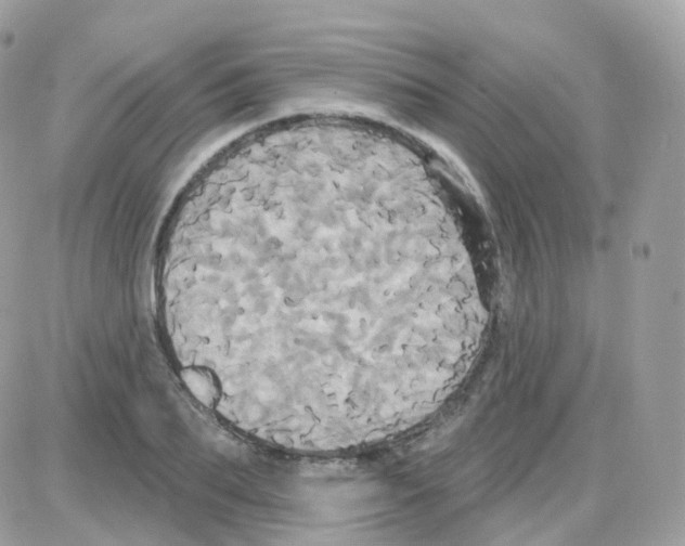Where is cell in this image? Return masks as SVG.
<instances>
[{
	"mask_svg": "<svg viewBox=\"0 0 685 546\" xmlns=\"http://www.w3.org/2000/svg\"><path fill=\"white\" fill-rule=\"evenodd\" d=\"M404 236L373 213L285 202L188 236L173 281L220 411L271 445L346 447L405 424L436 326L395 282Z\"/></svg>",
	"mask_w": 685,
	"mask_h": 546,
	"instance_id": "1",
	"label": "cell"
}]
</instances>
